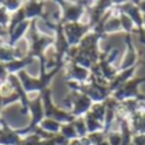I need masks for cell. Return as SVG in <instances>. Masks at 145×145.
Listing matches in <instances>:
<instances>
[{
	"label": "cell",
	"instance_id": "1",
	"mask_svg": "<svg viewBox=\"0 0 145 145\" xmlns=\"http://www.w3.org/2000/svg\"><path fill=\"white\" fill-rule=\"evenodd\" d=\"M60 70H61L60 68L55 66L54 69L48 70L46 74H40L38 78L31 76L27 71L23 70V71L18 72L17 76L19 78L20 83H22V87H23V89H24L25 94L29 97V94H32V93L41 94L45 89H47L50 83H51V80L54 79V76H55Z\"/></svg>",
	"mask_w": 145,
	"mask_h": 145
},
{
	"label": "cell",
	"instance_id": "2",
	"mask_svg": "<svg viewBox=\"0 0 145 145\" xmlns=\"http://www.w3.org/2000/svg\"><path fill=\"white\" fill-rule=\"evenodd\" d=\"M41 97H42L45 118H52V120L57 121L60 123H70L75 120V117L69 111L55 106V103L52 102V90H51V88H47V89L43 90L41 93Z\"/></svg>",
	"mask_w": 145,
	"mask_h": 145
},
{
	"label": "cell",
	"instance_id": "3",
	"mask_svg": "<svg viewBox=\"0 0 145 145\" xmlns=\"http://www.w3.org/2000/svg\"><path fill=\"white\" fill-rule=\"evenodd\" d=\"M28 113L31 115L29 123L27 126H24L23 129H15L20 138H24V136L33 134L35 129L38 127L40 123L42 122V120L45 118V111H43L41 94H38L37 97L32 98V99L29 98V102H28Z\"/></svg>",
	"mask_w": 145,
	"mask_h": 145
},
{
	"label": "cell",
	"instance_id": "4",
	"mask_svg": "<svg viewBox=\"0 0 145 145\" xmlns=\"http://www.w3.org/2000/svg\"><path fill=\"white\" fill-rule=\"evenodd\" d=\"M60 12V20L63 23H79L87 18V10L80 1H56Z\"/></svg>",
	"mask_w": 145,
	"mask_h": 145
},
{
	"label": "cell",
	"instance_id": "5",
	"mask_svg": "<svg viewBox=\"0 0 145 145\" xmlns=\"http://www.w3.org/2000/svg\"><path fill=\"white\" fill-rule=\"evenodd\" d=\"M116 8L120 13L126 14L131 20L134 25L136 27V32L139 33L140 42L145 45V31H144V22H143V14L140 9L138 8L135 1H115Z\"/></svg>",
	"mask_w": 145,
	"mask_h": 145
},
{
	"label": "cell",
	"instance_id": "6",
	"mask_svg": "<svg viewBox=\"0 0 145 145\" xmlns=\"http://www.w3.org/2000/svg\"><path fill=\"white\" fill-rule=\"evenodd\" d=\"M144 83H145V76L133 78L126 84H123L118 90L113 92L111 94V97L115 98L117 102H123V101H129V99H138L141 95L139 87L141 84H144Z\"/></svg>",
	"mask_w": 145,
	"mask_h": 145
},
{
	"label": "cell",
	"instance_id": "7",
	"mask_svg": "<svg viewBox=\"0 0 145 145\" xmlns=\"http://www.w3.org/2000/svg\"><path fill=\"white\" fill-rule=\"evenodd\" d=\"M64 28V35H65L68 43L70 47H76L79 46L80 41L84 38V36H87L88 33L92 31L89 24L87 23H63Z\"/></svg>",
	"mask_w": 145,
	"mask_h": 145
},
{
	"label": "cell",
	"instance_id": "8",
	"mask_svg": "<svg viewBox=\"0 0 145 145\" xmlns=\"http://www.w3.org/2000/svg\"><path fill=\"white\" fill-rule=\"evenodd\" d=\"M69 102V112L74 116L75 118L84 117L90 111L93 106V102L79 92H70V95L68 97Z\"/></svg>",
	"mask_w": 145,
	"mask_h": 145
},
{
	"label": "cell",
	"instance_id": "9",
	"mask_svg": "<svg viewBox=\"0 0 145 145\" xmlns=\"http://www.w3.org/2000/svg\"><path fill=\"white\" fill-rule=\"evenodd\" d=\"M125 43H126V51L122 56V60L117 65L118 71L127 70V69L140 64L139 52L136 50L135 45H134V41H133V35H125Z\"/></svg>",
	"mask_w": 145,
	"mask_h": 145
},
{
	"label": "cell",
	"instance_id": "10",
	"mask_svg": "<svg viewBox=\"0 0 145 145\" xmlns=\"http://www.w3.org/2000/svg\"><path fill=\"white\" fill-rule=\"evenodd\" d=\"M115 7V1H94L89 10H87V24L94 28L102 20L106 13Z\"/></svg>",
	"mask_w": 145,
	"mask_h": 145
},
{
	"label": "cell",
	"instance_id": "11",
	"mask_svg": "<svg viewBox=\"0 0 145 145\" xmlns=\"http://www.w3.org/2000/svg\"><path fill=\"white\" fill-rule=\"evenodd\" d=\"M90 76V70L84 69L74 63H69L65 66V78L66 82L75 83H85Z\"/></svg>",
	"mask_w": 145,
	"mask_h": 145
},
{
	"label": "cell",
	"instance_id": "12",
	"mask_svg": "<svg viewBox=\"0 0 145 145\" xmlns=\"http://www.w3.org/2000/svg\"><path fill=\"white\" fill-rule=\"evenodd\" d=\"M22 138L17 130L12 129L4 118L0 120V145H20Z\"/></svg>",
	"mask_w": 145,
	"mask_h": 145
},
{
	"label": "cell",
	"instance_id": "13",
	"mask_svg": "<svg viewBox=\"0 0 145 145\" xmlns=\"http://www.w3.org/2000/svg\"><path fill=\"white\" fill-rule=\"evenodd\" d=\"M138 66L139 65L133 66V68L127 69V70H122V71H118L117 72V75L113 78L112 82L108 83V89H110L111 94H112L113 92H116V90H118L123 84H126V83H127L130 79H133L134 74H135L136 69H138Z\"/></svg>",
	"mask_w": 145,
	"mask_h": 145
},
{
	"label": "cell",
	"instance_id": "14",
	"mask_svg": "<svg viewBox=\"0 0 145 145\" xmlns=\"http://www.w3.org/2000/svg\"><path fill=\"white\" fill-rule=\"evenodd\" d=\"M29 25H31V20H24V22L20 23V24L8 36V40H7L8 45L13 47L17 42H19L20 40H23V38L27 36V32H28V29H29Z\"/></svg>",
	"mask_w": 145,
	"mask_h": 145
},
{
	"label": "cell",
	"instance_id": "15",
	"mask_svg": "<svg viewBox=\"0 0 145 145\" xmlns=\"http://www.w3.org/2000/svg\"><path fill=\"white\" fill-rule=\"evenodd\" d=\"M33 61H35V59L29 57V56H25V57H23V59H15V60L10 61V63H8V64H4V65H5V68H7L8 74L17 75L19 71L25 70V68L29 66Z\"/></svg>",
	"mask_w": 145,
	"mask_h": 145
},
{
	"label": "cell",
	"instance_id": "16",
	"mask_svg": "<svg viewBox=\"0 0 145 145\" xmlns=\"http://www.w3.org/2000/svg\"><path fill=\"white\" fill-rule=\"evenodd\" d=\"M133 134H144L145 135V112H136L129 117Z\"/></svg>",
	"mask_w": 145,
	"mask_h": 145
},
{
	"label": "cell",
	"instance_id": "17",
	"mask_svg": "<svg viewBox=\"0 0 145 145\" xmlns=\"http://www.w3.org/2000/svg\"><path fill=\"white\" fill-rule=\"evenodd\" d=\"M24 20H27V18H25L24 9H23V7H22L20 9H18L17 12L13 13V14L10 15V22H9V25H8V28H7L8 36H9L10 33H12L13 31L20 24V23L24 22Z\"/></svg>",
	"mask_w": 145,
	"mask_h": 145
},
{
	"label": "cell",
	"instance_id": "18",
	"mask_svg": "<svg viewBox=\"0 0 145 145\" xmlns=\"http://www.w3.org/2000/svg\"><path fill=\"white\" fill-rule=\"evenodd\" d=\"M83 118H84L85 125H87L88 134H93V133H99V131H103V127H105V126H103V123L101 122V121H98L97 118H95L90 112H88Z\"/></svg>",
	"mask_w": 145,
	"mask_h": 145
},
{
	"label": "cell",
	"instance_id": "19",
	"mask_svg": "<svg viewBox=\"0 0 145 145\" xmlns=\"http://www.w3.org/2000/svg\"><path fill=\"white\" fill-rule=\"evenodd\" d=\"M13 60H15L14 47L9 46L7 42L1 43V45H0V63L8 64Z\"/></svg>",
	"mask_w": 145,
	"mask_h": 145
},
{
	"label": "cell",
	"instance_id": "20",
	"mask_svg": "<svg viewBox=\"0 0 145 145\" xmlns=\"http://www.w3.org/2000/svg\"><path fill=\"white\" fill-rule=\"evenodd\" d=\"M61 123L57 121L52 120V118H43L42 122L40 123V129H42L43 131L48 134H59L60 133Z\"/></svg>",
	"mask_w": 145,
	"mask_h": 145
},
{
	"label": "cell",
	"instance_id": "21",
	"mask_svg": "<svg viewBox=\"0 0 145 145\" xmlns=\"http://www.w3.org/2000/svg\"><path fill=\"white\" fill-rule=\"evenodd\" d=\"M60 135H63L65 139H68L69 141L71 140H75V139H79L76 134V130H75L74 125L72 122L70 123H61V127H60Z\"/></svg>",
	"mask_w": 145,
	"mask_h": 145
},
{
	"label": "cell",
	"instance_id": "22",
	"mask_svg": "<svg viewBox=\"0 0 145 145\" xmlns=\"http://www.w3.org/2000/svg\"><path fill=\"white\" fill-rule=\"evenodd\" d=\"M89 112L92 113L98 121H101V122L105 125V117H106V105H105V102L93 103V106H92V108H90Z\"/></svg>",
	"mask_w": 145,
	"mask_h": 145
},
{
	"label": "cell",
	"instance_id": "23",
	"mask_svg": "<svg viewBox=\"0 0 145 145\" xmlns=\"http://www.w3.org/2000/svg\"><path fill=\"white\" fill-rule=\"evenodd\" d=\"M120 22H121V28L125 32V35H133V32H136L135 25H134L133 20L123 13H120Z\"/></svg>",
	"mask_w": 145,
	"mask_h": 145
},
{
	"label": "cell",
	"instance_id": "24",
	"mask_svg": "<svg viewBox=\"0 0 145 145\" xmlns=\"http://www.w3.org/2000/svg\"><path fill=\"white\" fill-rule=\"evenodd\" d=\"M72 125H74L75 130H76V134L79 138H85L88 135V130H87V125H85V121L83 117L75 118L72 121Z\"/></svg>",
	"mask_w": 145,
	"mask_h": 145
},
{
	"label": "cell",
	"instance_id": "25",
	"mask_svg": "<svg viewBox=\"0 0 145 145\" xmlns=\"http://www.w3.org/2000/svg\"><path fill=\"white\" fill-rule=\"evenodd\" d=\"M0 3H1V5L10 13V14H13V13H15L18 9H20V8L23 7V3L24 1H18V0H12V1H10V0H3V1H0Z\"/></svg>",
	"mask_w": 145,
	"mask_h": 145
},
{
	"label": "cell",
	"instance_id": "26",
	"mask_svg": "<svg viewBox=\"0 0 145 145\" xmlns=\"http://www.w3.org/2000/svg\"><path fill=\"white\" fill-rule=\"evenodd\" d=\"M10 15L12 14H10L1 5V3H0V27L1 28H8L9 22H10Z\"/></svg>",
	"mask_w": 145,
	"mask_h": 145
},
{
	"label": "cell",
	"instance_id": "27",
	"mask_svg": "<svg viewBox=\"0 0 145 145\" xmlns=\"http://www.w3.org/2000/svg\"><path fill=\"white\" fill-rule=\"evenodd\" d=\"M87 138L89 139L90 144L92 145H97L102 141H105L107 139V135H106L103 131H99V133H93V134H88Z\"/></svg>",
	"mask_w": 145,
	"mask_h": 145
},
{
	"label": "cell",
	"instance_id": "28",
	"mask_svg": "<svg viewBox=\"0 0 145 145\" xmlns=\"http://www.w3.org/2000/svg\"><path fill=\"white\" fill-rule=\"evenodd\" d=\"M107 141L110 145H121V134L118 130H112L107 134Z\"/></svg>",
	"mask_w": 145,
	"mask_h": 145
},
{
	"label": "cell",
	"instance_id": "29",
	"mask_svg": "<svg viewBox=\"0 0 145 145\" xmlns=\"http://www.w3.org/2000/svg\"><path fill=\"white\" fill-rule=\"evenodd\" d=\"M15 90H14V88H13V85L10 84L9 82H5V83H1L0 84V95H1L3 98L4 97H8V95H10V94H13Z\"/></svg>",
	"mask_w": 145,
	"mask_h": 145
},
{
	"label": "cell",
	"instance_id": "30",
	"mask_svg": "<svg viewBox=\"0 0 145 145\" xmlns=\"http://www.w3.org/2000/svg\"><path fill=\"white\" fill-rule=\"evenodd\" d=\"M133 144L145 145V135L144 134H135V135H133Z\"/></svg>",
	"mask_w": 145,
	"mask_h": 145
},
{
	"label": "cell",
	"instance_id": "31",
	"mask_svg": "<svg viewBox=\"0 0 145 145\" xmlns=\"http://www.w3.org/2000/svg\"><path fill=\"white\" fill-rule=\"evenodd\" d=\"M8 76H9V74L7 71V68H5V65L3 63H0V84L7 82Z\"/></svg>",
	"mask_w": 145,
	"mask_h": 145
},
{
	"label": "cell",
	"instance_id": "32",
	"mask_svg": "<svg viewBox=\"0 0 145 145\" xmlns=\"http://www.w3.org/2000/svg\"><path fill=\"white\" fill-rule=\"evenodd\" d=\"M5 37H7V40H8V31H7V28H1V27H0V45H1V43H4V42H7V41L4 40Z\"/></svg>",
	"mask_w": 145,
	"mask_h": 145
},
{
	"label": "cell",
	"instance_id": "33",
	"mask_svg": "<svg viewBox=\"0 0 145 145\" xmlns=\"http://www.w3.org/2000/svg\"><path fill=\"white\" fill-rule=\"evenodd\" d=\"M55 136H56V135H55ZM55 136H54L52 139H42V140L40 141V144H38V145H56Z\"/></svg>",
	"mask_w": 145,
	"mask_h": 145
},
{
	"label": "cell",
	"instance_id": "34",
	"mask_svg": "<svg viewBox=\"0 0 145 145\" xmlns=\"http://www.w3.org/2000/svg\"><path fill=\"white\" fill-rule=\"evenodd\" d=\"M136 5H138V8L140 9L141 14H145V1H135Z\"/></svg>",
	"mask_w": 145,
	"mask_h": 145
},
{
	"label": "cell",
	"instance_id": "35",
	"mask_svg": "<svg viewBox=\"0 0 145 145\" xmlns=\"http://www.w3.org/2000/svg\"><path fill=\"white\" fill-rule=\"evenodd\" d=\"M3 108H4V103H3V97L0 95V120H1V112H3Z\"/></svg>",
	"mask_w": 145,
	"mask_h": 145
},
{
	"label": "cell",
	"instance_id": "36",
	"mask_svg": "<svg viewBox=\"0 0 145 145\" xmlns=\"http://www.w3.org/2000/svg\"><path fill=\"white\" fill-rule=\"evenodd\" d=\"M69 145H80L79 139H75V140H71L70 143H69Z\"/></svg>",
	"mask_w": 145,
	"mask_h": 145
},
{
	"label": "cell",
	"instance_id": "37",
	"mask_svg": "<svg viewBox=\"0 0 145 145\" xmlns=\"http://www.w3.org/2000/svg\"><path fill=\"white\" fill-rule=\"evenodd\" d=\"M97 145H110V144H108L107 139H106V140H105V141H102V143H99V144H97Z\"/></svg>",
	"mask_w": 145,
	"mask_h": 145
},
{
	"label": "cell",
	"instance_id": "38",
	"mask_svg": "<svg viewBox=\"0 0 145 145\" xmlns=\"http://www.w3.org/2000/svg\"><path fill=\"white\" fill-rule=\"evenodd\" d=\"M143 22H144V31H145V14H143Z\"/></svg>",
	"mask_w": 145,
	"mask_h": 145
},
{
	"label": "cell",
	"instance_id": "39",
	"mask_svg": "<svg viewBox=\"0 0 145 145\" xmlns=\"http://www.w3.org/2000/svg\"><path fill=\"white\" fill-rule=\"evenodd\" d=\"M130 145H134V144H133V143H131V144H130Z\"/></svg>",
	"mask_w": 145,
	"mask_h": 145
}]
</instances>
